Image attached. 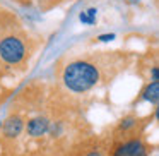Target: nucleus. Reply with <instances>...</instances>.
<instances>
[{"mask_svg":"<svg viewBox=\"0 0 159 156\" xmlns=\"http://www.w3.org/2000/svg\"><path fill=\"white\" fill-rule=\"evenodd\" d=\"M96 17H98V9H94V7H91V9H87V11L79 14V21L82 24H87V26H93L96 22Z\"/></svg>","mask_w":159,"mask_h":156,"instance_id":"8","label":"nucleus"},{"mask_svg":"<svg viewBox=\"0 0 159 156\" xmlns=\"http://www.w3.org/2000/svg\"><path fill=\"white\" fill-rule=\"evenodd\" d=\"M115 38H116V35H115V33H106V35H99V36H98V41L108 43V41H113Z\"/></svg>","mask_w":159,"mask_h":156,"instance_id":"9","label":"nucleus"},{"mask_svg":"<svg viewBox=\"0 0 159 156\" xmlns=\"http://www.w3.org/2000/svg\"><path fill=\"white\" fill-rule=\"evenodd\" d=\"M151 149L140 137H130L115 144L110 156H149Z\"/></svg>","mask_w":159,"mask_h":156,"instance_id":"3","label":"nucleus"},{"mask_svg":"<svg viewBox=\"0 0 159 156\" xmlns=\"http://www.w3.org/2000/svg\"><path fill=\"white\" fill-rule=\"evenodd\" d=\"M139 100L147 101V103H152L154 106H157V101H159V81H151V83L142 89Z\"/></svg>","mask_w":159,"mask_h":156,"instance_id":"6","label":"nucleus"},{"mask_svg":"<svg viewBox=\"0 0 159 156\" xmlns=\"http://www.w3.org/2000/svg\"><path fill=\"white\" fill-rule=\"evenodd\" d=\"M31 45L21 31H7L0 36V62L9 67H19L28 60Z\"/></svg>","mask_w":159,"mask_h":156,"instance_id":"2","label":"nucleus"},{"mask_svg":"<svg viewBox=\"0 0 159 156\" xmlns=\"http://www.w3.org/2000/svg\"><path fill=\"white\" fill-rule=\"evenodd\" d=\"M137 124H139V120H137L135 115H127V117H123L120 120V124H118V130L120 132H130V130H134V129L137 127Z\"/></svg>","mask_w":159,"mask_h":156,"instance_id":"7","label":"nucleus"},{"mask_svg":"<svg viewBox=\"0 0 159 156\" xmlns=\"http://www.w3.org/2000/svg\"><path fill=\"white\" fill-rule=\"evenodd\" d=\"M125 57L120 52H93L70 57L60 65L58 79L65 89L75 94H86L108 84L121 69Z\"/></svg>","mask_w":159,"mask_h":156,"instance_id":"1","label":"nucleus"},{"mask_svg":"<svg viewBox=\"0 0 159 156\" xmlns=\"http://www.w3.org/2000/svg\"><path fill=\"white\" fill-rule=\"evenodd\" d=\"M86 156H103V153L101 151H91V153H87Z\"/></svg>","mask_w":159,"mask_h":156,"instance_id":"10","label":"nucleus"},{"mask_svg":"<svg viewBox=\"0 0 159 156\" xmlns=\"http://www.w3.org/2000/svg\"><path fill=\"white\" fill-rule=\"evenodd\" d=\"M24 125L26 122L21 115H11L2 122V135L5 139H17L24 132Z\"/></svg>","mask_w":159,"mask_h":156,"instance_id":"5","label":"nucleus"},{"mask_svg":"<svg viewBox=\"0 0 159 156\" xmlns=\"http://www.w3.org/2000/svg\"><path fill=\"white\" fill-rule=\"evenodd\" d=\"M50 124H52V120H50L48 117L38 115V117H33V118H29V120L26 122L24 130H26V134H28L29 137L38 139V137H43V135L48 134Z\"/></svg>","mask_w":159,"mask_h":156,"instance_id":"4","label":"nucleus"},{"mask_svg":"<svg viewBox=\"0 0 159 156\" xmlns=\"http://www.w3.org/2000/svg\"><path fill=\"white\" fill-rule=\"evenodd\" d=\"M130 2H139V0H130Z\"/></svg>","mask_w":159,"mask_h":156,"instance_id":"11","label":"nucleus"},{"mask_svg":"<svg viewBox=\"0 0 159 156\" xmlns=\"http://www.w3.org/2000/svg\"><path fill=\"white\" fill-rule=\"evenodd\" d=\"M0 127H2V120H0Z\"/></svg>","mask_w":159,"mask_h":156,"instance_id":"12","label":"nucleus"}]
</instances>
